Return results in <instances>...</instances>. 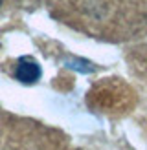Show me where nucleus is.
Listing matches in <instances>:
<instances>
[{
  "mask_svg": "<svg viewBox=\"0 0 147 150\" xmlns=\"http://www.w3.org/2000/svg\"><path fill=\"white\" fill-rule=\"evenodd\" d=\"M15 77L22 84H33L41 79V66L33 57H20L15 66Z\"/></svg>",
  "mask_w": 147,
  "mask_h": 150,
  "instance_id": "obj_1",
  "label": "nucleus"
},
{
  "mask_svg": "<svg viewBox=\"0 0 147 150\" xmlns=\"http://www.w3.org/2000/svg\"><path fill=\"white\" fill-rule=\"evenodd\" d=\"M0 4H2V0H0Z\"/></svg>",
  "mask_w": 147,
  "mask_h": 150,
  "instance_id": "obj_2",
  "label": "nucleus"
}]
</instances>
